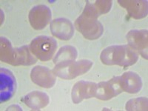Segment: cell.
Returning a JSON list of instances; mask_svg holds the SVG:
<instances>
[{"instance_id": "1", "label": "cell", "mask_w": 148, "mask_h": 111, "mask_svg": "<svg viewBox=\"0 0 148 111\" xmlns=\"http://www.w3.org/2000/svg\"><path fill=\"white\" fill-rule=\"evenodd\" d=\"M99 16L92 4L87 2L82 14L75 22L76 29L86 39L93 40L99 39L103 34L102 25L97 20Z\"/></svg>"}, {"instance_id": "2", "label": "cell", "mask_w": 148, "mask_h": 111, "mask_svg": "<svg viewBox=\"0 0 148 111\" xmlns=\"http://www.w3.org/2000/svg\"><path fill=\"white\" fill-rule=\"evenodd\" d=\"M101 62L107 65L131 66L136 64L138 55L128 45H112L104 49L100 55Z\"/></svg>"}, {"instance_id": "3", "label": "cell", "mask_w": 148, "mask_h": 111, "mask_svg": "<svg viewBox=\"0 0 148 111\" xmlns=\"http://www.w3.org/2000/svg\"><path fill=\"white\" fill-rule=\"evenodd\" d=\"M30 52L28 46L14 48L10 41L5 37H1L0 58L4 62L14 66L34 64L36 62V59Z\"/></svg>"}, {"instance_id": "4", "label": "cell", "mask_w": 148, "mask_h": 111, "mask_svg": "<svg viewBox=\"0 0 148 111\" xmlns=\"http://www.w3.org/2000/svg\"><path fill=\"white\" fill-rule=\"evenodd\" d=\"M92 62L90 60L67 61L56 64L53 70L54 75L59 78L67 80H71L80 75L86 73L90 70Z\"/></svg>"}, {"instance_id": "5", "label": "cell", "mask_w": 148, "mask_h": 111, "mask_svg": "<svg viewBox=\"0 0 148 111\" xmlns=\"http://www.w3.org/2000/svg\"><path fill=\"white\" fill-rule=\"evenodd\" d=\"M57 48V42L47 36H39L30 42L31 53L43 62L51 60Z\"/></svg>"}, {"instance_id": "6", "label": "cell", "mask_w": 148, "mask_h": 111, "mask_svg": "<svg viewBox=\"0 0 148 111\" xmlns=\"http://www.w3.org/2000/svg\"><path fill=\"white\" fill-rule=\"evenodd\" d=\"M16 89V78L13 73L6 68L0 69V102L8 101Z\"/></svg>"}, {"instance_id": "7", "label": "cell", "mask_w": 148, "mask_h": 111, "mask_svg": "<svg viewBox=\"0 0 148 111\" xmlns=\"http://www.w3.org/2000/svg\"><path fill=\"white\" fill-rule=\"evenodd\" d=\"M96 98L99 99L110 100L123 92L119 83V76H115L108 82L97 84Z\"/></svg>"}, {"instance_id": "8", "label": "cell", "mask_w": 148, "mask_h": 111, "mask_svg": "<svg viewBox=\"0 0 148 111\" xmlns=\"http://www.w3.org/2000/svg\"><path fill=\"white\" fill-rule=\"evenodd\" d=\"M51 11L45 5H37L33 8L29 13V21L35 30H42L48 25L51 20Z\"/></svg>"}, {"instance_id": "9", "label": "cell", "mask_w": 148, "mask_h": 111, "mask_svg": "<svg viewBox=\"0 0 148 111\" xmlns=\"http://www.w3.org/2000/svg\"><path fill=\"white\" fill-rule=\"evenodd\" d=\"M127 40L133 50L147 59V30H130L127 35Z\"/></svg>"}, {"instance_id": "10", "label": "cell", "mask_w": 148, "mask_h": 111, "mask_svg": "<svg viewBox=\"0 0 148 111\" xmlns=\"http://www.w3.org/2000/svg\"><path fill=\"white\" fill-rule=\"evenodd\" d=\"M97 84L90 82L79 81L75 84L72 89V100L75 104H79L84 99L96 97Z\"/></svg>"}, {"instance_id": "11", "label": "cell", "mask_w": 148, "mask_h": 111, "mask_svg": "<svg viewBox=\"0 0 148 111\" xmlns=\"http://www.w3.org/2000/svg\"><path fill=\"white\" fill-rule=\"evenodd\" d=\"M30 78L33 82L45 88H52L56 80L53 71L43 66H36L33 68L30 73Z\"/></svg>"}, {"instance_id": "12", "label": "cell", "mask_w": 148, "mask_h": 111, "mask_svg": "<svg viewBox=\"0 0 148 111\" xmlns=\"http://www.w3.org/2000/svg\"><path fill=\"white\" fill-rule=\"evenodd\" d=\"M50 28L53 35L62 40L71 39L74 33L72 22L65 18H59L53 20Z\"/></svg>"}, {"instance_id": "13", "label": "cell", "mask_w": 148, "mask_h": 111, "mask_svg": "<svg viewBox=\"0 0 148 111\" xmlns=\"http://www.w3.org/2000/svg\"><path fill=\"white\" fill-rule=\"evenodd\" d=\"M119 83L123 92L137 93L142 88V81L138 74L134 72H126L119 76Z\"/></svg>"}, {"instance_id": "14", "label": "cell", "mask_w": 148, "mask_h": 111, "mask_svg": "<svg viewBox=\"0 0 148 111\" xmlns=\"http://www.w3.org/2000/svg\"><path fill=\"white\" fill-rule=\"evenodd\" d=\"M121 6L127 10L130 16L136 19L142 18L147 15V2L138 0L118 1Z\"/></svg>"}, {"instance_id": "15", "label": "cell", "mask_w": 148, "mask_h": 111, "mask_svg": "<svg viewBox=\"0 0 148 111\" xmlns=\"http://www.w3.org/2000/svg\"><path fill=\"white\" fill-rule=\"evenodd\" d=\"M24 101L32 110H40L49 104V97L46 93L39 91H33L24 97Z\"/></svg>"}, {"instance_id": "16", "label": "cell", "mask_w": 148, "mask_h": 111, "mask_svg": "<svg viewBox=\"0 0 148 111\" xmlns=\"http://www.w3.org/2000/svg\"><path fill=\"white\" fill-rule=\"evenodd\" d=\"M77 58V51L76 48L72 46H64L61 47L59 52L53 59L55 64L64 62L67 61L76 60Z\"/></svg>"}, {"instance_id": "17", "label": "cell", "mask_w": 148, "mask_h": 111, "mask_svg": "<svg viewBox=\"0 0 148 111\" xmlns=\"http://www.w3.org/2000/svg\"><path fill=\"white\" fill-rule=\"evenodd\" d=\"M127 110H147V99L140 97L130 99L127 102Z\"/></svg>"}, {"instance_id": "18", "label": "cell", "mask_w": 148, "mask_h": 111, "mask_svg": "<svg viewBox=\"0 0 148 111\" xmlns=\"http://www.w3.org/2000/svg\"><path fill=\"white\" fill-rule=\"evenodd\" d=\"M112 2V1H96L95 3L92 4L98 15L100 16L106 14L110 10Z\"/></svg>"}]
</instances>
